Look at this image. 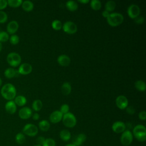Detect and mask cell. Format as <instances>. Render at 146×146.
Wrapping results in <instances>:
<instances>
[{
    "label": "cell",
    "mask_w": 146,
    "mask_h": 146,
    "mask_svg": "<svg viewBox=\"0 0 146 146\" xmlns=\"http://www.w3.org/2000/svg\"><path fill=\"white\" fill-rule=\"evenodd\" d=\"M135 88L140 91H144L146 88V85L144 82L142 80H137L135 83Z\"/></svg>",
    "instance_id": "cell-27"
},
{
    "label": "cell",
    "mask_w": 146,
    "mask_h": 146,
    "mask_svg": "<svg viewBox=\"0 0 146 146\" xmlns=\"http://www.w3.org/2000/svg\"><path fill=\"white\" fill-rule=\"evenodd\" d=\"M86 140V135L84 133H81L74 136L72 140V144L75 146L81 145Z\"/></svg>",
    "instance_id": "cell-15"
},
{
    "label": "cell",
    "mask_w": 146,
    "mask_h": 146,
    "mask_svg": "<svg viewBox=\"0 0 146 146\" xmlns=\"http://www.w3.org/2000/svg\"><path fill=\"white\" fill-rule=\"evenodd\" d=\"M19 74L18 71H16L15 69L13 68H8L5 70L4 72V75L5 76L9 79H11L14 78V76H17V74Z\"/></svg>",
    "instance_id": "cell-19"
},
{
    "label": "cell",
    "mask_w": 146,
    "mask_h": 146,
    "mask_svg": "<svg viewBox=\"0 0 146 146\" xmlns=\"http://www.w3.org/2000/svg\"><path fill=\"white\" fill-rule=\"evenodd\" d=\"M39 129L44 132H46L50 128V123L46 120H41L39 123Z\"/></svg>",
    "instance_id": "cell-21"
},
{
    "label": "cell",
    "mask_w": 146,
    "mask_h": 146,
    "mask_svg": "<svg viewBox=\"0 0 146 146\" xmlns=\"http://www.w3.org/2000/svg\"><path fill=\"white\" fill-rule=\"evenodd\" d=\"M32 107L33 110H34L36 111H38L40 110H41L42 107V102L39 99L35 100L33 103Z\"/></svg>",
    "instance_id": "cell-30"
},
{
    "label": "cell",
    "mask_w": 146,
    "mask_h": 146,
    "mask_svg": "<svg viewBox=\"0 0 146 146\" xmlns=\"http://www.w3.org/2000/svg\"><path fill=\"white\" fill-rule=\"evenodd\" d=\"M125 128L126 125L125 123L120 121H115L112 125V131L116 133H123L125 130Z\"/></svg>",
    "instance_id": "cell-11"
},
{
    "label": "cell",
    "mask_w": 146,
    "mask_h": 146,
    "mask_svg": "<svg viewBox=\"0 0 146 146\" xmlns=\"http://www.w3.org/2000/svg\"><path fill=\"white\" fill-rule=\"evenodd\" d=\"M15 140L16 141V143L18 144H23L25 141H26V137L25 135L22 133V132H19L18 133L15 137Z\"/></svg>",
    "instance_id": "cell-24"
},
{
    "label": "cell",
    "mask_w": 146,
    "mask_h": 146,
    "mask_svg": "<svg viewBox=\"0 0 146 146\" xmlns=\"http://www.w3.org/2000/svg\"><path fill=\"white\" fill-rule=\"evenodd\" d=\"M116 7V3L113 1H108L106 2L105 5V9L107 11H113Z\"/></svg>",
    "instance_id": "cell-28"
},
{
    "label": "cell",
    "mask_w": 146,
    "mask_h": 146,
    "mask_svg": "<svg viewBox=\"0 0 146 146\" xmlns=\"http://www.w3.org/2000/svg\"><path fill=\"white\" fill-rule=\"evenodd\" d=\"M63 114L59 111H55L50 115V120L52 123H57L62 120Z\"/></svg>",
    "instance_id": "cell-14"
},
{
    "label": "cell",
    "mask_w": 146,
    "mask_h": 146,
    "mask_svg": "<svg viewBox=\"0 0 146 146\" xmlns=\"http://www.w3.org/2000/svg\"><path fill=\"white\" fill-rule=\"evenodd\" d=\"M32 68V66L30 64L27 63H24L21 64L18 71L20 74L27 75L31 72Z\"/></svg>",
    "instance_id": "cell-12"
},
{
    "label": "cell",
    "mask_w": 146,
    "mask_h": 146,
    "mask_svg": "<svg viewBox=\"0 0 146 146\" xmlns=\"http://www.w3.org/2000/svg\"><path fill=\"white\" fill-rule=\"evenodd\" d=\"M19 116L22 119H27L32 115L31 110L29 107H23L19 111Z\"/></svg>",
    "instance_id": "cell-13"
},
{
    "label": "cell",
    "mask_w": 146,
    "mask_h": 146,
    "mask_svg": "<svg viewBox=\"0 0 146 146\" xmlns=\"http://www.w3.org/2000/svg\"><path fill=\"white\" fill-rule=\"evenodd\" d=\"M133 141V135L129 130H125L120 136V143L124 146L129 145Z\"/></svg>",
    "instance_id": "cell-6"
},
{
    "label": "cell",
    "mask_w": 146,
    "mask_h": 146,
    "mask_svg": "<svg viewBox=\"0 0 146 146\" xmlns=\"http://www.w3.org/2000/svg\"><path fill=\"white\" fill-rule=\"evenodd\" d=\"M1 94L2 97L5 99L11 100L16 95V89L15 87L10 83L5 84L1 90Z\"/></svg>",
    "instance_id": "cell-1"
},
{
    "label": "cell",
    "mask_w": 146,
    "mask_h": 146,
    "mask_svg": "<svg viewBox=\"0 0 146 146\" xmlns=\"http://www.w3.org/2000/svg\"><path fill=\"white\" fill-rule=\"evenodd\" d=\"M5 110L10 114L14 113L17 111V106L14 102L13 100L7 102L5 104Z\"/></svg>",
    "instance_id": "cell-17"
},
{
    "label": "cell",
    "mask_w": 146,
    "mask_h": 146,
    "mask_svg": "<svg viewBox=\"0 0 146 146\" xmlns=\"http://www.w3.org/2000/svg\"><path fill=\"white\" fill-rule=\"evenodd\" d=\"M33 146H41V145H38V144H36V145H34Z\"/></svg>",
    "instance_id": "cell-49"
},
{
    "label": "cell",
    "mask_w": 146,
    "mask_h": 146,
    "mask_svg": "<svg viewBox=\"0 0 146 146\" xmlns=\"http://www.w3.org/2000/svg\"><path fill=\"white\" fill-rule=\"evenodd\" d=\"M57 61L60 65L62 66H67L70 64L71 60L68 56L66 55H61L58 56Z\"/></svg>",
    "instance_id": "cell-18"
},
{
    "label": "cell",
    "mask_w": 146,
    "mask_h": 146,
    "mask_svg": "<svg viewBox=\"0 0 146 146\" xmlns=\"http://www.w3.org/2000/svg\"><path fill=\"white\" fill-rule=\"evenodd\" d=\"M14 103L19 106H23L26 103V99L23 96L19 95L15 98Z\"/></svg>",
    "instance_id": "cell-26"
},
{
    "label": "cell",
    "mask_w": 146,
    "mask_h": 146,
    "mask_svg": "<svg viewBox=\"0 0 146 146\" xmlns=\"http://www.w3.org/2000/svg\"><path fill=\"white\" fill-rule=\"evenodd\" d=\"M60 138L64 141H67L71 139V133L67 129H63L59 133Z\"/></svg>",
    "instance_id": "cell-20"
},
{
    "label": "cell",
    "mask_w": 146,
    "mask_h": 146,
    "mask_svg": "<svg viewBox=\"0 0 146 146\" xmlns=\"http://www.w3.org/2000/svg\"><path fill=\"white\" fill-rule=\"evenodd\" d=\"M23 133L30 137L36 136L38 132V127L33 124H27L22 129Z\"/></svg>",
    "instance_id": "cell-7"
},
{
    "label": "cell",
    "mask_w": 146,
    "mask_h": 146,
    "mask_svg": "<svg viewBox=\"0 0 146 146\" xmlns=\"http://www.w3.org/2000/svg\"><path fill=\"white\" fill-rule=\"evenodd\" d=\"M69 106L68 105H67V104H63L61 107H60V112L63 114H66L68 112V111H69Z\"/></svg>",
    "instance_id": "cell-37"
},
{
    "label": "cell",
    "mask_w": 146,
    "mask_h": 146,
    "mask_svg": "<svg viewBox=\"0 0 146 146\" xmlns=\"http://www.w3.org/2000/svg\"><path fill=\"white\" fill-rule=\"evenodd\" d=\"M63 31L68 34H72L76 32L77 26L76 25L71 21L66 22L62 26Z\"/></svg>",
    "instance_id": "cell-8"
},
{
    "label": "cell",
    "mask_w": 146,
    "mask_h": 146,
    "mask_svg": "<svg viewBox=\"0 0 146 146\" xmlns=\"http://www.w3.org/2000/svg\"><path fill=\"white\" fill-rule=\"evenodd\" d=\"M132 135L139 141H145L146 140V128L145 126L141 124L136 125L133 129Z\"/></svg>",
    "instance_id": "cell-2"
},
{
    "label": "cell",
    "mask_w": 146,
    "mask_h": 146,
    "mask_svg": "<svg viewBox=\"0 0 146 146\" xmlns=\"http://www.w3.org/2000/svg\"><path fill=\"white\" fill-rule=\"evenodd\" d=\"M140 10L139 7L135 4L131 5L127 9V13L129 17L131 18L135 19L140 14Z\"/></svg>",
    "instance_id": "cell-9"
},
{
    "label": "cell",
    "mask_w": 146,
    "mask_h": 146,
    "mask_svg": "<svg viewBox=\"0 0 146 146\" xmlns=\"http://www.w3.org/2000/svg\"><path fill=\"white\" fill-rule=\"evenodd\" d=\"M19 41V38L17 35H13L10 38V42L12 44H17Z\"/></svg>",
    "instance_id": "cell-35"
},
{
    "label": "cell",
    "mask_w": 146,
    "mask_h": 146,
    "mask_svg": "<svg viewBox=\"0 0 146 146\" xmlns=\"http://www.w3.org/2000/svg\"><path fill=\"white\" fill-rule=\"evenodd\" d=\"M126 112L129 115H133L135 112V108L132 106H129L126 109Z\"/></svg>",
    "instance_id": "cell-40"
},
{
    "label": "cell",
    "mask_w": 146,
    "mask_h": 146,
    "mask_svg": "<svg viewBox=\"0 0 146 146\" xmlns=\"http://www.w3.org/2000/svg\"><path fill=\"white\" fill-rule=\"evenodd\" d=\"M139 117L141 120H145L146 119V112L144 111H141L139 113Z\"/></svg>",
    "instance_id": "cell-41"
},
{
    "label": "cell",
    "mask_w": 146,
    "mask_h": 146,
    "mask_svg": "<svg viewBox=\"0 0 146 146\" xmlns=\"http://www.w3.org/2000/svg\"><path fill=\"white\" fill-rule=\"evenodd\" d=\"M7 62L10 66L17 67L21 62V57L17 52H10L7 56Z\"/></svg>",
    "instance_id": "cell-5"
},
{
    "label": "cell",
    "mask_w": 146,
    "mask_h": 146,
    "mask_svg": "<svg viewBox=\"0 0 146 146\" xmlns=\"http://www.w3.org/2000/svg\"><path fill=\"white\" fill-rule=\"evenodd\" d=\"M110 13L106 10H104L102 12V15L104 17V18H107L109 15H110Z\"/></svg>",
    "instance_id": "cell-43"
},
{
    "label": "cell",
    "mask_w": 146,
    "mask_h": 146,
    "mask_svg": "<svg viewBox=\"0 0 146 146\" xmlns=\"http://www.w3.org/2000/svg\"><path fill=\"white\" fill-rule=\"evenodd\" d=\"M9 38V34L5 31H0V42H5Z\"/></svg>",
    "instance_id": "cell-34"
},
{
    "label": "cell",
    "mask_w": 146,
    "mask_h": 146,
    "mask_svg": "<svg viewBox=\"0 0 146 146\" xmlns=\"http://www.w3.org/2000/svg\"><path fill=\"white\" fill-rule=\"evenodd\" d=\"M19 25L17 21H12L10 22L7 25V31L9 33L13 34H14L18 29Z\"/></svg>",
    "instance_id": "cell-16"
},
{
    "label": "cell",
    "mask_w": 146,
    "mask_h": 146,
    "mask_svg": "<svg viewBox=\"0 0 146 146\" xmlns=\"http://www.w3.org/2000/svg\"><path fill=\"white\" fill-rule=\"evenodd\" d=\"M7 5H9L11 7H17L22 5V0H8L7 1Z\"/></svg>",
    "instance_id": "cell-31"
},
{
    "label": "cell",
    "mask_w": 146,
    "mask_h": 146,
    "mask_svg": "<svg viewBox=\"0 0 146 146\" xmlns=\"http://www.w3.org/2000/svg\"><path fill=\"white\" fill-rule=\"evenodd\" d=\"M7 5V1L6 0H0V10L5 9Z\"/></svg>",
    "instance_id": "cell-42"
},
{
    "label": "cell",
    "mask_w": 146,
    "mask_h": 146,
    "mask_svg": "<svg viewBox=\"0 0 146 146\" xmlns=\"http://www.w3.org/2000/svg\"><path fill=\"white\" fill-rule=\"evenodd\" d=\"M144 21V18L143 16H138L135 18V22L137 24H142Z\"/></svg>",
    "instance_id": "cell-39"
},
{
    "label": "cell",
    "mask_w": 146,
    "mask_h": 146,
    "mask_svg": "<svg viewBox=\"0 0 146 146\" xmlns=\"http://www.w3.org/2000/svg\"><path fill=\"white\" fill-rule=\"evenodd\" d=\"M39 118V115L37 113H35L33 114V119L34 120H38Z\"/></svg>",
    "instance_id": "cell-44"
},
{
    "label": "cell",
    "mask_w": 146,
    "mask_h": 146,
    "mask_svg": "<svg viewBox=\"0 0 146 146\" xmlns=\"http://www.w3.org/2000/svg\"><path fill=\"white\" fill-rule=\"evenodd\" d=\"M61 91L64 95H68L71 91V86L68 82L64 83L61 87Z\"/></svg>",
    "instance_id": "cell-22"
},
{
    "label": "cell",
    "mask_w": 146,
    "mask_h": 146,
    "mask_svg": "<svg viewBox=\"0 0 146 146\" xmlns=\"http://www.w3.org/2000/svg\"><path fill=\"white\" fill-rule=\"evenodd\" d=\"M22 7L24 10L26 11H30L33 9L34 4L30 1H25L22 3Z\"/></svg>",
    "instance_id": "cell-23"
},
{
    "label": "cell",
    "mask_w": 146,
    "mask_h": 146,
    "mask_svg": "<svg viewBox=\"0 0 146 146\" xmlns=\"http://www.w3.org/2000/svg\"><path fill=\"white\" fill-rule=\"evenodd\" d=\"M91 8L94 10H99L102 7V3L99 0H92L90 2Z\"/></svg>",
    "instance_id": "cell-29"
},
{
    "label": "cell",
    "mask_w": 146,
    "mask_h": 146,
    "mask_svg": "<svg viewBox=\"0 0 146 146\" xmlns=\"http://www.w3.org/2000/svg\"><path fill=\"white\" fill-rule=\"evenodd\" d=\"M66 7L70 11H75L78 7V5L77 3L74 1H68L66 2Z\"/></svg>",
    "instance_id": "cell-25"
},
{
    "label": "cell",
    "mask_w": 146,
    "mask_h": 146,
    "mask_svg": "<svg viewBox=\"0 0 146 146\" xmlns=\"http://www.w3.org/2000/svg\"><path fill=\"white\" fill-rule=\"evenodd\" d=\"M128 101L127 98L123 95H119L116 99V104L120 110L125 109L127 107Z\"/></svg>",
    "instance_id": "cell-10"
},
{
    "label": "cell",
    "mask_w": 146,
    "mask_h": 146,
    "mask_svg": "<svg viewBox=\"0 0 146 146\" xmlns=\"http://www.w3.org/2000/svg\"><path fill=\"white\" fill-rule=\"evenodd\" d=\"M2 79L0 78V86L2 85Z\"/></svg>",
    "instance_id": "cell-48"
},
{
    "label": "cell",
    "mask_w": 146,
    "mask_h": 146,
    "mask_svg": "<svg viewBox=\"0 0 146 146\" xmlns=\"http://www.w3.org/2000/svg\"><path fill=\"white\" fill-rule=\"evenodd\" d=\"M45 138L43 136H39L36 138V142L37 143L38 145H41L42 146L43 144L44 143V141H45Z\"/></svg>",
    "instance_id": "cell-38"
},
{
    "label": "cell",
    "mask_w": 146,
    "mask_h": 146,
    "mask_svg": "<svg viewBox=\"0 0 146 146\" xmlns=\"http://www.w3.org/2000/svg\"><path fill=\"white\" fill-rule=\"evenodd\" d=\"M56 143L55 141L52 138H47L45 139L44 143L42 146H55Z\"/></svg>",
    "instance_id": "cell-33"
},
{
    "label": "cell",
    "mask_w": 146,
    "mask_h": 146,
    "mask_svg": "<svg viewBox=\"0 0 146 146\" xmlns=\"http://www.w3.org/2000/svg\"><path fill=\"white\" fill-rule=\"evenodd\" d=\"M107 21L110 26H117L122 23L124 21V17L120 13H113L110 14L107 18Z\"/></svg>",
    "instance_id": "cell-3"
},
{
    "label": "cell",
    "mask_w": 146,
    "mask_h": 146,
    "mask_svg": "<svg viewBox=\"0 0 146 146\" xmlns=\"http://www.w3.org/2000/svg\"><path fill=\"white\" fill-rule=\"evenodd\" d=\"M7 14L3 11H0V23H3L7 21Z\"/></svg>",
    "instance_id": "cell-36"
},
{
    "label": "cell",
    "mask_w": 146,
    "mask_h": 146,
    "mask_svg": "<svg viewBox=\"0 0 146 146\" xmlns=\"http://www.w3.org/2000/svg\"><path fill=\"white\" fill-rule=\"evenodd\" d=\"M62 121L66 127L68 128H72L76 124V119L75 116L71 112H68L63 115Z\"/></svg>",
    "instance_id": "cell-4"
},
{
    "label": "cell",
    "mask_w": 146,
    "mask_h": 146,
    "mask_svg": "<svg viewBox=\"0 0 146 146\" xmlns=\"http://www.w3.org/2000/svg\"><path fill=\"white\" fill-rule=\"evenodd\" d=\"M2 46L1 42H0V51H1V50H2Z\"/></svg>",
    "instance_id": "cell-47"
},
{
    "label": "cell",
    "mask_w": 146,
    "mask_h": 146,
    "mask_svg": "<svg viewBox=\"0 0 146 146\" xmlns=\"http://www.w3.org/2000/svg\"><path fill=\"white\" fill-rule=\"evenodd\" d=\"M78 2H80V3H87L88 2H89V0H79L78 1Z\"/></svg>",
    "instance_id": "cell-45"
},
{
    "label": "cell",
    "mask_w": 146,
    "mask_h": 146,
    "mask_svg": "<svg viewBox=\"0 0 146 146\" xmlns=\"http://www.w3.org/2000/svg\"><path fill=\"white\" fill-rule=\"evenodd\" d=\"M52 27L56 30H59L62 27V22L59 20H54L52 22Z\"/></svg>",
    "instance_id": "cell-32"
},
{
    "label": "cell",
    "mask_w": 146,
    "mask_h": 146,
    "mask_svg": "<svg viewBox=\"0 0 146 146\" xmlns=\"http://www.w3.org/2000/svg\"><path fill=\"white\" fill-rule=\"evenodd\" d=\"M65 146H75V145H74L73 144H68L66 145Z\"/></svg>",
    "instance_id": "cell-46"
}]
</instances>
